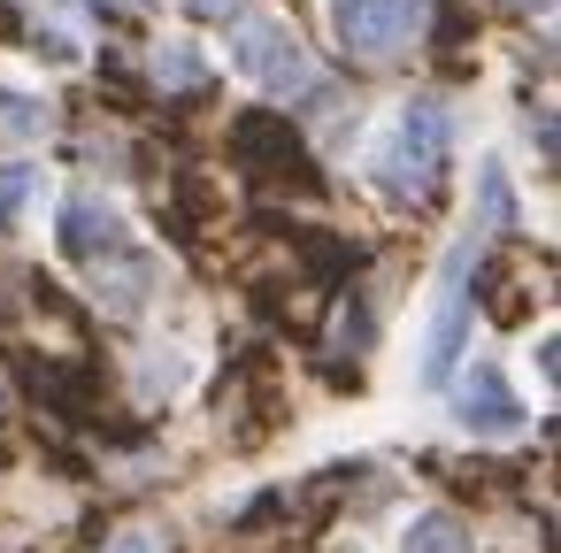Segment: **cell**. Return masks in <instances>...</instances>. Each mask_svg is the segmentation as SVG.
I'll use <instances>...</instances> for the list:
<instances>
[{
    "instance_id": "1",
    "label": "cell",
    "mask_w": 561,
    "mask_h": 553,
    "mask_svg": "<svg viewBox=\"0 0 561 553\" xmlns=\"http://www.w3.org/2000/svg\"><path fill=\"white\" fill-rule=\"evenodd\" d=\"M515 216V193H507V170L500 162H477V208L461 216L454 246L438 254V277H431V308H423V338H415V384L438 392L454 377V361L469 354V277L492 246V231Z\"/></svg>"
},
{
    "instance_id": "2",
    "label": "cell",
    "mask_w": 561,
    "mask_h": 553,
    "mask_svg": "<svg viewBox=\"0 0 561 553\" xmlns=\"http://www.w3.org/2000/svg\"><path fill=\"white\" fill-rule=\"evenodd\" d=\"M55 254H62L70 269H85L93 300H101V308H116V315H139V308H147V292L162 285V262L131 239L124 208H116L108 193H93V185L62 193V216H55Z\"/></svg>"
},
{
    "instance_id": "3",
    "label": "cell",
    "mask_w": 561,
    "mask_h": 553,
    "mask_svg": "<svg viewBox=\"0 0 561 553\" xmlns=\"http://www.w3.org/2000/svg\"><path fill=\"white\" fill-rule=\"evenodd\" d=\"M446 147H454V108H446L438 93H408V101L377 124L362 170H369V185H377L385 200H423V193L438 185V170H446Z\"/></svg>"
},
{
    "instance_id": "4",
    "label": "cell",
    "mask_w": 561,
    "mask_h": 553,
    "mask_svg": "<svg viewBox=\"0 0 561 553\" xmlns=\"http://www.w3.org/2000/svg\"><path fill=\"white\" fill-rule=\"evenodd\" d=\"M224 62L239 85L270 93V101H300L316 85V62L300 47V32L285 16H231V39H224Z\"/></svg>"
},
{
    "instance_id": "5",
    "label": "cell",
    "mask_w": 561,
    "mask_h": 553,
    "mask_svg": "<svg viewBox=\"0 0 561 553\" xmlns=\"http://www.w3.org/2000/svg\"><path fill=\"white\" fill-rule=\"evenodd\" d=\"M438 392H446V415H454V430H461V438L507 446V438H523V430H530V407H523V392L507 384V369H500V361H454V377H446Z\"/></svg>"
},
{
    "instance_id": "6",
    "label": "cell",
    "mask_w": 561,
    "mask_h": 553,
    "mask_svg": "<svg viewBox=\"0 0 561 553\" xmlns=\"http://www.w3.org/2000/svg\"><path fill=\"white\" fill-rule=\"evenodd\" d=\"M323 24L354 62H392L400 47L423 39L431 0H323Z\"/></svg>"
},
{
    "instance_id": "7",
    "label": "cell",
    "mask_w": 561,
    "mask_h": 553,
    "mask_svg": "<svg viewBox=\"0 0 561 553\" xmlns=\"http://www.w3.org/2000/svg\"><path fill=\"white\" fill-rule=\"evenodd\" d=\"M39 200H47V170L9 154V162H0V231H24L39 216Z\"/></svg>"
},
{
    "instance_id": "8",
    "label": "cell",
    "mask_w": 561,
    "mask_h": 553,
    "mask_svg": "<svg viewBox=\"0 0 561 553\" xmlns=\"http://www.w3.org/2000/svg\"><path fill=\"white\" fill-rule=\"evenodd\" d=\"M400 553H469V522L454 507H415L400 522Z\"/></svg>"
},
{
    "instance_id": "9",
    "label": "cell",
    "mask_w": 561,
    "mask_h": 553,
    "mask_svg": "<svg viewBox=\"0 0 561 553\" xmlns=\"http://www.w3.org/2000/svg\"><path fill=\"white\" fill-rule=\"evenodd\" d=\"M47 131H55V101L0 78V139H47Z\"/></svg>"
},
{
    "instance_id": "10",
    "label": "cell",
    "mask_w": 561,
    "mask_h": 553,
    "mask_svg": "<svg viewBox=\"0 0 561 553\" xmlns=\"http://www.w3.org/2000/svg\"><path fill=\"white\" fill-rule=\"evenodd\" d=\"M154 78H162V85H201V78H208V55H201L193 39H162V47H154Z\"/></svg>"
},
{
    "instance_id": "11",
    "label": "cell",
    "mask_w": 561,
    "mask_h": 553,
    "mask_svg": "<svg viewBox=\"0 0 561 553\" xmlns=\"http://www.w3.org/2000/svg\"><path fill=\"white\" fill-rule=\"evenodd\" d=\"M39 55H55V62H78V32H62V24H39Z\"/></svg>"
},
{
    "instance_id": "12",
    "label": "cell",
    "mask_w": 561,
    "mask_h": 553,
    "mask_svg": "<svg viewBox=\"0 0 561 553\" xmlns=\"http://www.w3.org/2000/svg\"><path fill=\"white\" fill-rule=\"evenodd\" d=\"M108 553H154V538H139V530H131V538H116Z\"/></svg>"
},
{
    "instance_id": "13",
    "label": "cell",
    "mask_w": 561,
    "mask_h": 553,
    "mask_svg": "<svg viewBox=\"0 0 561 553\" xmlns=\"http://www.w3.org/2000/svg\"><path fill=\"white\" fill-rule=\"evenodd\" d=\"M201 16H239V0H193Z\"/></svg>"
},
{
    "instance_id": "14",
    "label": "cell",
    "mask_w": 561,
    "mask_h": 553,
    "mask_svg": "<svg viewBox=\"0 0 561 553\" xmlns=\"http://www.w3.org/2000/svg\"><path fill=\"white\" fill-rule=\"evenodd\" d=\"M515 9H538V16H546V9H553V0H515Z\"/></svg>"
},
{
    "instance_id": "15",
    "label": "cell",
    "mask_w": 561,
    "mask_h": 553,
    "mask_svg": "<svg viewBox=\"0 0 561 553\" xmlns=\"http://www.w3.org/2000/svg\"><path fill=\"white\" fill-rule=\"evenodd\" d=\"M139 9H162V0H139Z\"/></svg>"
}]
</instances>
